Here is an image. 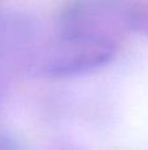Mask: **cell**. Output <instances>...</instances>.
<instances>
[{
  "label": "cell",
  "mask_w": 148,
  "mask_h": 150,
  "mask_svg": "<svg viewBox=\"0 0 148 150\" xmlns=\"http://www.w3.org/2000/svg\"><path fill=\"white\" fill-rule=\"evenodd\" d=\"M114 54L113 44L93 34L63 33V37L45 57L42 69L54 76H72L100 67Z\"/></svg>",
  "instance_id": "obj_1"
},
{
  "label": "cell",
  "mask_w": 148,
  "mask_h": 150,
  "mask_svg": "<svg viewBox=\"0 0 148 150\" xmlns=\"http://www.w3.org/2000/svg\"><path fill=\"white\" fill-rule=\"evenodd\" d=\"M12 148H17V146L12 141H9V138L0 136V149H12Z\"/></svg>",
  "instance_id": "obj_2"
}]
</instances>
